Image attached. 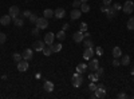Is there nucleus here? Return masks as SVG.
<instances>
[{"label":"nucleus","instance_id":"1","mask_svg":"<svg viewBox=\"0 0 134 99\" xmlns=\"http://www.w3.org/2000/svg\"><path fill=\"white\" fill-rule=\"evenodd\" d=\"M71 83H73V86H74V87H81V86H82V83H83L82 74H79V72L74 74V77H73V79H71Z\"/></svg>","mask_w":134,"mask_h":99},{"label":"nucleus","instance_id":"2","mask_svg":"<svg viewBox=\"0 0 134 99\" xmlns=\"http://www.w3.org/2000/svg\"><path fill=\"white\" fill-rule=\"evenodd\" d=\"M35 26H36L38 28H40V29H44V28L48 27V21H47V19H46L44 16H43V18H38Z\"/></svg>","mask_w":134,"mask_h":99},{"label":"nucleus","instance_id":"3","mask_svg":"<svg viewBox=\"0 0 134 99\" xmlns=\"http://www.w3.org/2000/svg\"><path fill=\"white\" fill-rule=\"evenodd\" d=\"M122 11L125 13H131L134 11V3L133 2H126L123 5H122Z\"/></svg>","mask_w":134,"mask_h":99},{"label":"nucleus","instance_id":"4","mask_svg":"<svg viewBox=\"0 0 134 99\" xmlns=\"http://www.w3.org/2000/svg\"><path fill=\"white\" fill-rule=\"evenodd\" d=\"M18 70L20 71V72H26L27 70H28V62L26 59H22L20 62L18 63Z\"/></svg>","mask_w":134,"mask_h":99},{"label":"nucleus","instance_id":"5","mask_svg":"<svg viewBox=\"0 0 134 99\" xmlns=\"http://www.w3.org/2000/svg\"><path fill=\"white\" fill-rule=\"evenodd\" d=\"M19 13H20V10H19V7H16V5H12V7H10L8 15H11V18H12V19L18 18V16H19Z\"/></svg>","mask_w":134,"mask_h":99},{"label":"nucleus","instance_id":"6","mask_svg":"<svg viewBox=\"0 0 134 99\" xmlns=\"http://www.w3.org/2000/svg\"><path fill=\"white\" fill-rule=\"evenodd\" d=\"M82 16V11L79 8H74L71 12H70V18H71L73 20H76V19H79Z\"/></svg>","mask_w":134,"mask_h":99},{"label":"nucleus","instance_id":"7","mask_svg":"<svg viewBox=\"0 0 134 99\" xmlns=\"http://www.w3.org/2000/svg\"><path fill=\"white\" fill-rule=\"evenodd\" d=\"M11 21H12L11 15H3V16L0 18V23H2V26H10Z\"/></svg>","mask_w":134,"mask_h":99},{"label":"nucleus","instance_id":"8","mask_svg":"<svg viewBox=\"0 0 134 99\" xmlns=\"http://www.w3.org/2000/svg\"><path fill=\"white\" fill-rule=\"evenodd\" d=\"M54 39H55V35H54L52 32H47L46 36H44V43H46L47 45H51V44L54 43Z\"/></svg>","mask_w":134,"mask_h":99},{"label":"nucleus","instance_id":"9","mask_svg":"<svg viewBox=\"0 0 134 99\" xmlns=\"http://www.w3.org/2000/svg\"><path fill=\"white\" fill-rule=\"evenodd\" d=\"M106 15H107L109 19H113V18H115V15H117V10L114 8L113 5H109L107 11H106Z\"/></svg>","mask_w":134,"mask_h":99},{"label":"nucleus","instance_id":"10","mask_svg":"<svg viewBox=\"0 0 134 99\" xmlns=\"http://www.w3.org/2000/svg\"><path fill=\"white\" fill-rule=\"evenodd\" d=\"M32 55H34V52H32V50H31V48H26L24 51H23V54H22L23 59H26V60L32 59Z\"/></svg>","mask_w":134,"mask_h":99},{"label":"nucleus","instance_id":"11","mask_svg":"<svg viewBox=\"0 0 134 99\" xmlns=\"http://www.w3.org/2000/svg\"><path fill=\"white\" fill-rule=\"evenodd\" d=\"M73 40H74L75 43H81V42H83V40H84V37H83V34H82L81 31L75 32V34L73 35Z\"/></svg>","mask_w":134,"mask_h":99},{"label":"nucleus","instance_id":"12","mask_svg":"<svg viewBox=\"0 0 134 99\" xmlns=\"http://www.w3.org/2000/svg\"><path fill=\"white\" fill-rule=\"evenodd\" d=\"M44 45H46L44 40H36V42L34 43V48H35V51H43Z\"/></svg>","mask_w":134,"mask_h":99},{"label":"nucleus","instance_id":"13","mask_svg":"<svg viewBox=\"0 0 134 99\" xmlns=\"http://www.w3.org/2000/svg\"><path fill=\"white\" fill-rule=\"evenodd\" d=\"M65 15H66L65 8H57V10L54 11V16H57V19H62V18H65Z\"/></svg>","mask_w":134,"mask_h":99},{"label":"nucleus","instance_id":"14","mask_svg":"<svg viewBox=\"0 0 134 99\" xmlns=\"http://www.w3.org/2000/svg\"><path fill=\"white\" fill-rule=\"evenodd\" d=\"M99 67V62H98V59H91L90 62H89V68L93 71H97V68Z\"/></svg>","mask_w":134,"mask_h":99},{"label":"nucleus","instance_id":"15","mask_svg":"<svg viewBox=\"0 0 134 99\" xmlns=\"http://www.w3.org/2000/svg\"><path fill=\"white\" fill-rule=\"evenodd\" d=\"M93 56H94V50H93V48H86L84 52H83V59L89 60V59H91Z\"/></svg>","mask_w":134,"mask_h":99},{"label":"nucleus","instance_id":"16","mask_svg":"<svg viewBox=\"0 0 134 99\" xmlns=\"http://www.w3.org/2000/svg\"><path fill=\"white\" fill-rule=\"evenodd\" d=\"M95 98H99V99H103V98H106V90H103V88H97L95 90Z\"/></svg>","mask_w":134,"mask_h":99},{"label":"nucleus","instance_id":"17","mask_svg":"<svg viewBox=\"0 0 134 99\" xmlns=\"http://www.w3.org/2000/svg\"><path fill=\"white\" fill-rule=\"evenodd\" d=\"M87 68L89 66L87 64H84V63H79L76 66V72H79V74H84L86 71H87Z\"/></svg>","mask_w":134,"mask_h":99},{"label":"nucleus","instance_id":"18","mask_svg":"<svg viewBox=\"0 0 134 99\" xmlns=\"http://www.w3.org/2000/svg\"><path fill=\"white\" fill-rule=\"evenodd\" d=\"M121 64L122 66H129L130 64V56L129 55H122L121 56Z\"/></svg>","mask_w":134,"mask_h":99},{"label":"nucleus","instance_id":"19","mask_svg":"<svg viewBox=\"0 0 134 99\" xmlns=\"http://www.w3.org/2000/svg\"><path fill=\"white\" fill-rule=\"evenodd\" d=\"M113 56H114V58H118V59L122 56L121 47H114V48H113Z\"/></svg>","mask_w":134,"mask_h":99},{"label":"nucleus","instance_id":"20","mask_svg":"<svg viewBox=\"0 0 134 99\" xmlns=\"http://www.w3.org/2000/svg\"><path fill=\"white\" fill-rule=\"evenodd\" d=\"M43 87H44V90L47 93H51V91H54V83L52 82H46Z\"/></svg>","mask_w":134,"mask_h":99},{"label":"nucleus","instance_id":"21","mask_svg":"<svg viewBox=\"0 0 134 99\" xmlns=\"http://www.w3.org/2000/svg\"><path fill=\"white\" fill-rule=\"evenodd\" d=\"M43 15H44V18H46V19H50V18H52V16H54V11H52V10H50V8H47V10H44Z\"/></svg>","mask_w":134,"mask_h":99},{"label":"nucleus","instance_id":"22","mask_svg":"<svg viewBox=\"0 0 134 99\" xmlns=\"http://www.w3.org/2000/svg\"><path fill=\"white\" fill-rule=\"evenodd\" d=\"M81 11H82V13L89 12V11H90V5H89L87 3H82V5H81Z\"/></svg>","mask_w":134,"mask_h":99},{"label":"nucleus","instance_id":"23","mask_svg":"<svg viewBox=\"0 0 134 99\" xmlns=\"http://www.w3.org/2000/svg\"><path fill=\"white\" fill-rule=\"evenodd\" d=\"M57 37H58L60 42H63V40L66 39V31H63V29H62V31H59V32L57 34Z\"/></svg>","mask_w":134,"mask_h":99},{"label":"nucleus","instance_id":"24","mask_svg":"<svg viewBox=\"0 0 134 99\" xmlns=\"http://www.w3.org/2000/svg\"><path fill=\"white\" fill-rule=\"evenodd\" d=\"M13 24L16 27H23V18H15L13 19Z\"/></svg>","mask_w":134,"mask_h":99},{"label":"nucleus","instance_id":"25","mask_svg":"<svg viewBox=\"0 0 134 99\" xmlns=\"http://www.w3.org/2000/svg\"><path fill=\"white\" fill-rule=\"evenodd\" d=\"M43 54L46 55V56H50L51 54H52V50H51V45H50V47H46V45H44V48H43Z\"/></svg>","mask_w":134,"mask_h":99},{"label":"nucleus","instance_id":"26","mask_svg":"<svg viewBox=\"0 0 134 99\" xmlns=\"http://www.w3.org/2000/svg\"><path fill=\"white\" fill-rule=\"evenodd\" d=\"M51 50L52 52H59L62 50V44H51Z\"/></svg>","mask_w":134,"mask_h":99},{"label":"nucleus","instance_id":"27","mask_svg":"<svg viewBox=\"0 0 134 99\" xmlns=\"http://www.w3.org/2000/svg\"><path fill=\"white\" fill-rule=\"evenodd\" d=\"M126 27H128V29H130V31L134 29V18H130L128 20V26H126Z\"/></svg>","mask_w":134,"mask_h":99},{"label":"nucleus","instance_id":"28","mask_svg":"<svg viewBox=\"0 0 134 99\" xmlns=\"http://www.w3.org/2000/svg\"><path fill=\"white\" fill-rule=\"evenodd\" d=\"M89 79H90L91 82H97V80L99 79V75H98V74H90V75H89Z\"/></svg>","mask_w":134,"mask_h":99},{"label":"nucleus","instance_id":"29","mask_svg":"<svg viewBox=\"0 0 134 99\" xmlns=\"http://www.w3.org/2000/svg\"><path fill=\"white\" fill-rule=\"evenodd\" d=\"M12 58H13V62H16V63H19L20 60L23 59V56H22L20 54H18V52H16V54H13V56H12Z\"/></svg>","mask_w":134,"mask_h":99},{"label":"nucleus","instance_id":"30","mask_svg":"<svg viewBox=\"0 0 134 99\" xmlns=\"http://www.w3.org/2000/svg\"><path fill=\"white\" fill-rule=\"evenodd\" d=\"M84 47H86V48H93L94 44H93V42H91L90 39H86V40H84Z\"/></svg>","mask_w":134,"mask_h":99},{"label":"nucleus","instance_id":"31","mask_svg":"<svg viewBox=\"0 0 134 99\" xmlns=\"http://www.w3.org/2000/svg\"><path fill=\"white\" fill-rule=\"evenodd\" d=\"M97 88H98V86L95 85V82H91L89 85V91H95Z\"/></svg>","mask_w":134,"mask_h":99},{"label":"nucleus","instance_id":"32","mask_svg":"<svg viewBox=\"0 0 134 99\" xmlns=\"http://www.w3.org/2000/svg\"><path fill=\"white\" fill-rule=\"evenodd\" d=\"M81 5H82V3L79 2V0H74L73 2V8H79Z\"/></svg>","mask_w":134,"mask_h":99},{"label":"nucleus","instance_id":"33","mask_svg":"<svg viewBox=\"0 0 134 99\" xmlns=\"http://www.w3.org/2000/svg\"><path fill=\"white\" fill-rule=\"evenodd\" d=\"M5 40H7V35L3 34V32H0V44H3Z\"/></svg>","mask_w":134,"mask_h":99},{"label":"nucleus","instance_id":"34","mask_svg":"<svg viewBox=\"0 0 134 99\" xmlns=\"http://www.w3.org/2000/svg\"><path fill=\"white\" fill-rule=\"evenodd\" d=\"M31 16V11H24V12H23L22 15H20V18H23V19H24V18H30Z\"/></svg>","mask_w":134,"mask_h":99},{"label":"nucleus","instance_id":"35","mask_svg":"<svg viewBox=\"0 0 134 99\" xmlns=\"http://www.w3.org/2000/svg\"><path fill=\"white\" fill-rule=\"evenodd\" d=\"M28 19H30V21H31V23H36V20H38V16H36L35 13H31V16H30Z\"/></svg>","mask_w":134,"mask_h":99},{"label":"nucleus","instance_id":"36","mask_svg":"<svg viewBox=\"0 0 134 99\" xmlns=\"http://www.w3.org/2000/svg\"><path fill=\"white\" fill-rule=\"evenodd\" d=\"M95 54L101 56L102 54H103V48H102V47H97V48H95Z\"/></svg>","mask_w":134,"mask_h":99},{"label":"nucleus","instance_id":"37","mask_svg":"<svg viewBox=\"0 0 134 99\" xmlns=\"http://www.w3.org/2000/svg\"><path fill=\"white\" fill-rule=\"evenodd\" d=\"M87 31V24L86 23H82L81 24V32H86Z\"/></svg>","mask_w":134,"mask_h":99},{"label":"nucleus","instance_id":"38","mask_svg":"<svg viewBox=\"0 0 134 99\" xmlns=\"http://www.w3.org/2000/svg\"><path fill=\"white\" fill-rule=\"evenodd\" d=\"M119 64H121V62L118 60V58H114V60H113V66H114V67H119Z\"/></svg>","mask_w":134,"mask_h":99},{"label":"nucleus","instance_id":"39","mask_svg":"<svg viewBox=\"0 0 134 99\" xmlns=\"http://www.w3.org/2000/svg\"><path fill=\"white\" fill-rule=\"evenodd\" d=\"M32 34H34V35H36V36H38V35H39V34H40V28H38V27H35V28H34V29H32Z\"/></svg>","mask_w":134,"mask_h":99},{"label":"nucleus","instance_id":"40","mask_svg":"<svg viewBox=\"0 0 134 99\" xmlns=\"http://www.w3.org/2000/svg\"><path fill=\"white\" fill-rule=\"evenodd\" d=\"M97 74L99 75V77H101V75H103V68H101V67H98V68H97Z\"/></svg>","mask_w":134,"mask_h":99},{"label":"nucleus","instance_id":"41","mask_svg":"<svg viewBox=\"0 0 134 99\" xmlns=\"http://www.w3.org/2000/svg\"><path fill=\"white\" fill-rule=\"evenodd\" d=\"M118 98H119V99H125V98H128V95H126L125 93H119V94H118Z\"/></svg>","mask_w":134,"mask_h":99},{"label":"nucleus","instance_id":"42","mask_svg":"<svg viewBox=\"0 0 134 99\" xmlns=\"http://www.w3.org/2000/svg\"><path fill=\"white\" fill-rule=\"evenodd\" d=\"M68 28H70V24H68V23H66V24H63V31H67Z\"/></svg>","mask_w":134,"mask_h":99},{"label":"nucleus","instance_id":"43","mask_svg":"<svg viewBox=\"0 0 134 99\" xmlns=\"http://www.w3.org/2000/svg\"><path fill=\"white\" fill-rule=\"evenodd\" d=\"M113 7H114V8H115L117 11H118V10H121V8H122V7H121V4H118V3H117V4H114Z\"/></svg>","mask_w":134,"mask_h":99},{"label":"nucleus","instance_id":"44","mask_svg":"<svg viewBox=\"0 0 134 99\" xmlns=\"http://www.w3.org/2000/svg\"><path fill=\"white\" fill-rule=\"evenodd\" d=\"M111 4V0H103V5H110Z\"/></svg>","mask_w":134,"mask_h":99},{"label":"nucleus","instance_id":"45","mask_svg":"<svg viewBox=\"0 0 134 99\" xmlns=\"http://www.w3.org/2000/svg\"><path fill=\"white\" fill-rule=\"evenodd\" d=\"M107 7H109V5H102L101 11H102V12H106V11H107Z\"/></svg>","mask_w":134,"mask_h":99},{"label":"nucleus","instance_id":"46","mask_svg":"<svg viewBox=\"0 0 134 99\" xmlns=\"http://www.w3.org/2000/svg\"><path fill=\"white\" fill-rule=\"evenodd\" d=\"M83 37H84V39H89V37H90V34H89V32H84V34H83Z\"/></svg>","mask_w":134,"mask_h":99},{"label":"nucleus","instance_id":"47","mask_svg":"<svg viewBox=\"0 0 134 99\" xmlns=\"http://www.w3.org/2000/svg\"><path fill=\"white\" fill-rule=\"evenodd\" d=\"M98 87H99V88H103V90H106V87H105V86H103V85H99V86H98Z\"/></svg>","mask_w":134,"mask_h":99},{"label":"nucleus","instance_id":"48","mask_svg":"<svg viewBox=\"0 0 134 99\" xmlns=\"http://www.w3.org/2000/svg\"><path fill=\"white\" fill-rule=\"evenodd\" d=\"M79 2H81V3H87L89 0H79Z\"/></svg>","mask_w":134,"mask_h":99},{"label":"nucleus","instance_id":"49","mask_svg":"<svg viewBox=\"0 0 134 99\" xmlns=\"http://www.w3.org/2000/svg\"><path fill=\"white\" fill-rule=\"evenodd\" d=\"M131 75H134V68H131Z\"/></svg>","mask_w":134,"mask_h":99},{"label":"nucleus","instance_id":"50","mask_svg":"<svg viewBox=\"0 0 134 99\" xmlns=\"http://www.w3.org/2000/svg\"><path fill=\"white\" fill-rule=\"evenodd\" d=\"M133 80H134V79H133Z\"/></svg>","mask_w":134,"mask_h":99}]
</instances>
